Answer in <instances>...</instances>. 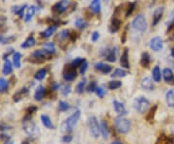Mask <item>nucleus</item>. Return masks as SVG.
I'll return each instance as SVG.
<instances>
[{
  "label": "nucleus",
  "instance_id": "0eeeda50",
  "mask_svg": "<svg viewBox=\"0 0 174 144\" xmlns=\"http://www.w3.org/2000/svg\"><path fill=\"white\" fill-rule=\"evenodd\" d=\"M70 3L69 0H61L52 7V11L55 14H63L69 8Z\"/></svg>",
  "mask_w": 174,
  "mask_h": 144
},
{
  "label": "nucleus",
  "instance_id": "f257e3e1",
  "mask_svg": "<svg viewBox=\"0 0 174 144\" xmlns=\"http://www.w3.org/2000/svg\"><path fill=\"white\" fill-rule=\"evenodd\" d=\"M80 117V110H76L75 113H73L69 118H67L61 125V132L62 133H70L72 132L74 127L76 125L77 121Z\"/></svg>",
  "mask_w": 174,
  "mask_h": 144
},
{
  "label": "nucleus",
  "instance_id": "ddd939ff",
  "mask_svg": "<svg viewBox=\"0 0 174 144\" xmlns=\"http://www.w3.org/2000/svg\"><path fill=\"white\" fill-rule=\"evenodd\" d=\"M141 87L143 88L144 90L147 91H152L154 89V83L153 81L150 77H144L141 81Z\"/></svg>",
  "mask_w": 174,
  "mask_h": 144
},
{
  "label": "nucleus",
  "instance_id": "a211bd4d",
  "mask_svg": "<svg viewBox=\"0 0 174 144\" xmlns=\"http://www.w3.org/2000/svg\"><path fill=\"white\" fill-rule=\"evenodd\" d=\"M56 29H57V25L50 26L49 28H46L45 31L41 32L40 35H41L42 38H50V37H51L54 34V32L56 31Z\"/></svg>",
  "mask_w": 174,
  "mask_h": 144
},
{
  "label": "nucleus",
  "instance_id": "473e14b6",
  "mask_svg": "<svg viewBox=\"0 0 174 144\" xmlns=\"http://www.w3.org/2000/svg\"><path fill=\"white\" fill-rule=\"evenodd\" d=\"M126 76H127V72L122 70V69H116L113 72V74L111 75V76L114 77V78H121V77H124Z\"/></svg>",
  "mask_w": 174,
  "mask_h": 144
},
{
  "label": "nucleus",
  "instance_id": "423d86ee",
  "mask_svg": "<svg viewBox=\"0 0 174 144\" xmlns=\"http://www.w3.org/2000/svg\"><path fill=\"white\" fill-rule=\"evenodd\" d=\"M133 27L139 32H145L148 27V24H147V21H146V19L144 18V15H137L136 19L133 21Z\"/></svg>",
  "mask_w": 174,
  "mask_h": 144
},
{
  "label": "nucleus",
  "instance_id": "72a5a7b5",
  "mask_svg": "<svg viewBox=\"0 0 174 144\" xmlns=\"http://www.w3.org/2000/svg\"><path fill=\"white\" fill-rule=\"evenodd\" d=\"M122 86V82L120 81H111L108 82V89L110 90H116L118 89V88H120Z\"/></svg>",
  "mask_w": 174,
  "mask_h": 144
},
{
  "label": "nucleus",
  "instance_id": "9b49d317",
  "mask_svg": "<svg viewBox=\"0 0 174 144\" xmlns=\"http://www.w3.org/2000/svg\"><path fill=\"white\" fill-rule=\"evenodd\" d=\"M120 64L121 66L125 69H129L130 68V61H129V50L126 47L124 50L123 53H122V56L120 59Z\"/></svg>",
  "mask_w": 174,
  "mask_h": 144
},
{
  "label": "nucleus",
  "instance_id": "a19ab883",
  "mask_svg": "<svg viewBox=\"0 0 174 144\" xmlns=\"http://www.w3.org/2000/svg\"><path fill=\"white\" fill-rule=\"evenodd\" d=\"M58 107L60 111H67L68 109H70V105L65 101H60L58 103Z\"/></svg>",
  "mask_w": 174,
  "mask_h": 144
},
{
  "label": "nucleus",
  "instance_id": "4be33fe9",
  "mask_svg": "<svg viewBox=\"0 0 174 144\" xmlns=\"http://www.w3.org/2000/svg\"><path fill=\"white\" fill-rule=\"evenodd\" d=\"M41 119H42L43 125H44L46 128H47V129H50V130H53V129H54V126H53V124H52V122H51V120H50V118L47 116V115L43 114V115L41 116Z\"/></svg>",
  "mask_w": 174,
  "mask_h": 144
},
{
  "label": "nucleus",
  "instance_id": "c03bdc74",
  "mask_svg": "<svg viewBox=\"0 0 174 144\" xmlns=\"http://www.w3.org/2000/svg\"><path fill=\"white\" fill-rule=\"evenodd\" d=\"M58 36H59V39L61 40V41H63V40H66L70 37V33H69L68 30H62Z\"/></svg>",
  "mask_w": 174,
  "mask_h": 144
},
{
  "label": "nucleus",
  "instance_id": "09e8293b",
  "mask_svg": "<svg viewBox=\"0 0 174 144\" xmlns=\"http://www.w3.org/2000/svg\"><path fill=\"white\" fill-rule=\"evenodd\" d=\"M25 8H26V5H23L22 7H20V9L19 11L15 13L20 18H23V15H24V10H25Z\"/></svg>",
  "mask_w": 174,
  "mask_h": 144
},
{
  "label": "nucleus",
  "instance_id": "58836bf2",
  "mask_svg": "<svg viewBox=\"0 0 174 144\" xmlns=\"http://www.w3.org/2000/svg\"><path fill=\"white\" fill-rule=\"evenodd\" d=\"M75 25L77 27V28H80V29H84L86 26H87V22L82 20V19H77L76 21H75Z\"/></svg>",
  "mask_w": 174,
  "mask_h": 144
},
{
  "label": "nucleus",
  "instance_id": "3c124183",
  "mask_svg": "<svg viewBox=\"0 0 174 144\" xmlns=\"http://www.w3.org/2000/svg\"><path fill=\"white\" fill-rule=\"evenodd\" d=\"M72 140H73V137H72V135H69V134L65 135V137H63V138H62V141L65 142V143H70Z\"/></svg>",
  "mask_w": 174,
  "mask_h": 144
},
{
  "label": "nucleus",
  "instance_id": "9d476101",
  "mask_svg": "<svg viewBox=\"0 0 174 144\" xmlns=\"http://www.w3.org/2000/svg\"><path fill=\"white\" fill-rule=\"evenodd\" d=\"M95 69L100 71L101 73L102 74H109L110 72H111L112 68L110 65H107V64H105V63H102V62H99V63H96L95 64Z\"/></svg>",
  "mask_w": 174,
  "mask_h": 144
},
{
  "label": "nucleus",
  "instance_id": "412c9836",
  "mask_svg": "<svg viewBox=\"0 0 174 144\" xmlns=\"http://www.w3.org/2000/svg\"><path fill=\"white\" fill-rule=\"evenodd\" d=\"M45 93H46V90L43 86H39L36 91H35V94H34V99L38 102H41L43 99H44V96H45Z\"/></svg>",
  "mask_w": 174,
  "mask_h": 144
},
{
  "label": "nucleus",
  "instance_id": "bb28decb",
  "mask_svg": "<svg viewBox=\"0 0 174 144\" xmlns=\"http://www.w3.org/2000/svg\"><path fill=\"white\" fill-rule=\"evenodd\" d=\"M32 56L35 58V59H41V60H45L47 56V52L46 50H35L33 53H32Z\"/></svg>",
  "mask_w": 174,
  "mask_h": 144
},
{
  "label": "nucleus",
  "instance_id": "79ce46f5",
  "mask_svg": "<svg viewBox=\"0 0 174 144\" xmlns=\"http://www.w3.org/2000/svg\"><path fill=\"white\" fill-rule=\"evenodd\" d=\"M83 62H84V59H82V58H80V57H77V58H76V59L72 62V64H71V67L74 68V69H76V68H77V67H80L81 64H82Z\"/></svg>",
  "mask_w": 174,
  "mask_h": 144
},
{
  "label": "nucleus",
  "instance_id": "603ef678",
  "mask_svg": "<svg viewBox=\"0 0 174 144\" xmlns=\"http://www.w3.org/2000/svg\"><path fill=\"white\" fill-rule=\"evenodd\" d=\"M99 37H100V34H99L98 31L93 32V34H92V41L93 42H97V40L99 39Z\"/></svg>",
  "mask_w": 174,
  "mask_h": 144
},
{
  "label": "nucleus",
  "instance_id": "6e6d98bb",
  "mask_svg": "<svg viewBox=\"0 0 174 144\" xmlns=\"http://www.w3.org/2000/svg\"><path fill=\"white\" fill-rule=\"evenodd\" d=\"M111 144H123V143L121 141H119V140H116V141H113Z\"/></svg>",
  "mask_w": 174,
  "mask_h": 144
},
{
  "label": "nucleus",
  "instance_id": "c9c22d12",
  "mask_svg": "<svg viewBox=\"0 0 174 144\" xmlns=\"http://www.w3.org/2000/svg\"><path fill=\"white\" fill-rule=\"evenodd\" d=\"M8 87H9L8 81L2 77L0 78V93H5L8 90Z\"/></svg>",
  "mask_w": 174,
  "mask_h": 144
},
{
  "label": "nucleus",
  "instance_id": "39448f33",
  "mask_svg": "<svg viewBox=\"0 0 174 144\" xmlns=\"http://www.w3.org/2000/svg\"><path fill=\"white\" fill-rule=\"evenodd\" d=\"M88 128H89V132L91 135L94 138H98L99 134L101 133V129L98 123V120L95 116H91L88 119Z\"/></svg>",
  "mask_w": 174,
  "mask_h": 144
},
{
  "label": "nucleus",
  "instance_id": "ea45409f",
  "mask_svg": "<svg viewBox=\"0 0 174 144\" xmlns=\"http://www.w3.org/2000/svg\"><path fill=\"white\" fill-rule=\"evenodd\" d=\"M85 84H86V79L83 78L82 81L76 85V92L78 94H82L84 91V88H85Z\"/></svg>",
  "mask_w": 174,
  "mask_h": 144
},
{
  "label": "nucleus",
  "instance_id": "052dcab7",
  "mask_svg": "<svg viewBox=\"0 0 174 144\" xmlns=\"http://www.w3.org/2000/svg\"><path fill=\"white\" fill-rule=\"evenodd\" d=\"M6 144H11V143H6Z\"/></svg>",
  "mask_w": 174,
  "mask_h": 144
},
{
  "label": "nucleus",
  "instance_id": "a878e982",
  "mask_svg": "<svg viewBox=\"0 0 174 144\" xmlns=\"http://www.w3.org/2000/svg\"><path fill=\"white\" fill-rule=\"evenodd\" d=\"M36 41L33 36H30L29 38H27V40L25 42H23L21 44V47L22 49H29V47H32L33 46H35Z\"/></svg>",
  "mask_w": 174,
  "mask_h": 144
},
{
  "label": "nucleus",
  "instance_id": "c85d7f7f",
  "mask_svg": "<svg viewBox=\"0 0 174 144\" xmlns=\"http://www.w3.org/2000/svg\"><path fill=\"white\" fill-rule=\"evenodd\" d=\"M150 64V56L147 52H143L141 55V59H140V65L143 68H147Z\"/></svg>",
  "mask_w": 174,
  "mask_h": 144
},
{
  "label": "nucleus",
  "instance_id": "393cba45",
  "mask_svg": "<svg viewBox=\"0 0 174 144\" xmlns=\"http://www.w3.org/2000/svg\"><path fill=\"white\" fill-rule=\"evenodd\" d=\"M152 76H153V79L156 82H161V81H162V74H161V70H160L159 66H156L153 69Z\"/></svg>",
  "mask_w": 174,
  "mask_h": 144
},
{
  "label": "nucleus",
  "instance_id": "8fccbe9b",
  "mask_svg": "<svg viewBox=\"0 0 174 144\" xmlns=\"http://www.w3.org/2000/svg\"><path fill=\"white\" fill-rule=\"evenodd\" d=\"M71 93V86L70 85H65V87L63 88L62 90V94L64 96H68Z\"/></svg>",
  "mask_w": 174,
  "mask_h": 144
},
{
  "label": "nucleus",
  "instance_id": "4c0bfd02",
  "mask_svg": "<svg viewBox=\"0 0 174 144\" xmlns=\"http://www.w3.org/2000/svg\"><path fill=\"white\" fill-rule=\"evenodd\" d=\"M156 111H157V106H154L151 109L149 110V113L146 115V120L149 122L153 121V119L155 117V114H156Z\"/></svg>",
  "mask_w": 174,
  "mask_h": 144
},
{
  "label": "nucleus",
  "instance_id": "a18cd8bd",
  "mask_svg": "<svg viewBox=\"0 0 174 144\" xmlns=\"http://www.w3.org/2000/svg\"><path fill=\"white\" fill-rule=\"evenodd\" d=\"M80 73L81 75H84L85 72H86V70L88 69V63H87L86 60H84V62L81 64V66H80Z\"/></svg>",
  "mask_w": 174,
  "mask_h": 144
},
{
  "label": "nucleus",
  "instance_id": "f03ea898",
  "mask_svg": "<svg viewBox=\"0 0 174 144\" xmlns=\"http://www.w3.org/2000/svg\"><path fill=\"white\" fill-rule=\"evenodd\" d=\"M114 125L116 130L120 133H127L131 129L130 120L125 117H117L114 120Z\"/></svg>",
  "mask_w": 174,
  "mask_h": 144
},
{
  "label": "nucleus",
  "instance_id": "13d9d810",
  "mask_svg": "<svg viewBox=\"0 0 174 144\" xmlns=\"http://www.w3.org/2000/svg\"><path fill=\"white\" fill-rule=\"evenodd\" d=\"M171 17H172V19H173V20H174V10H173V12H172V14H171Z\"/></svg>",
  "mask_w": 174,
  "mask_h": 144
},
{
  "label": "nucleus",
  "instance_id": "5fc2aeb1",
  "mask_svg": "<svg viewBox=\"0 0 174 144\" xmlns=\"http://www.w3.org/2000/svg\"><path fill=\"white\" fill-rule=\"evenodd\" d=\"M4 42H5V38H3L2 36H0V43L4 44Z\"/></svg>",
  "mask_w": 174,
  "mask_h": 144
},
{
  "label": "nucleus",
  "instance_id": "bf43d9fd",
  "mask_svg": "<svg viewBox=\"0 0 174 144\" xmlns=\"http://www.w3.org/2000/svg\"><path fill=\"white\" fill-rule=\"evenodd\" d=\"M22 144H29V143H28V142H27V141H24V142H23V143H22Z\"/></svg>",
  "mask_w": 174,
  "mask_h": 144
},
{
  "label": "nucleus",
  "instance_id": "7ed1b4c3",
  "mask_svg": "<svg viewBox=\"0 0 174 144\" xmlns=\"http://www.w3.org/2000/svg\"><path fill=\"white\" fill-rule=\"evenodd\" d=\"M133 107L136 108L139 113L144 114L150 107V102L144 97L137 98L133 101Z\"/></svg>",
  "mask_w": 174,
  "mask_h": 144
},
{
  "label": "nucleus",
  "instance_id": "6ab92c4d",
  "mask_svg": "<svg viewBox=\"0 0 174 144\" xmlns=\"http://www.w3.org/2000/svg\"><path fill=\"white\" fill-rule=\"evenodd\" d=\"M100 129H101V133L102 135V137L105 139H107L109 135V129H108V125L107 123L105 121V120H102L101 122V125H100Z\"/></svg>",
  "mask_w": 174,
  "mask_h": 144
},
{
  "label": "nucleus",
  "instance_id": "4d7b16f0",
  "mask_svg": "<svg viewBox=\"0 0 174 144\" xmlns=\"http://www.w3.org/2000/svg\"><path fill=\"white\" fill-rule=\"evenodd\" d=\"M171 55H172V57H174V47L171 50Z\"/></svg>",
  "mask_w": 174,
  "mask_h": 144
},
{
  "label": "nucleus",
  "instance_id": "b1692460",
  "mask_svg": "<svg viewBox=\"0 0 174 144\" xmlns=\"http://www.w3.org/2000/svg\"><path fill=\"white\" fill-rule=\"evenodd\" d=\"M90 9L94 14H99L101 12V1L100 0H93L90 5Z\"/></svg>",
  "mask_w": 174,
  "mask_h": 144
},
{
  "label": "nucleus",
  "instance_id": "5701e85b",
  "mask_svg": "<svg viewBox=\"0 0 174 144\" xmlns=\"http://www.w3.org/2000/svg\"><path fill=\"white\" fill-rule=\"evenodd\" d=\"M116 49H111V50H107V52L106 53L105 55V57L106 59L108 61V62H115L116 61Z\"/></svg>",
  "mask_w": 174,
  "mask_h": 144
},
{
  "label": "nucleus",
  "instance_id": "49530a36",
  "mask_svg": "<svg viewBox=\"0 0 174 144\" xmlns=\"http://www.w3.org/2000/svg\"><path fill=\"white\" fill-rule=\"evenodd\" d=\"M134 7H136V3H131L129 4V8H128V10H127V14H126V17H129V15H132L133 9H134Z\"/></svg>",
  "mask_w": 174,
  "mask_h": 144
},
{
  "label": "nucleus",
  "instance_id": "f3484780",
  "mask_svg": "<svg viewBox=\"0 0 174 144\" xmlns=\"http://www.w3.org/2000/svg\"><path fill=\"white\" fill-rule=\"evenodd\" d=\"M163 78H164V81L167 82V83H171V81H173L174 79V75H173V72L170 68H165L163 70Z\"/></svg>",
  "mask_w": 174,
  "mask_h": 144
},
{
  "label": "nucleus",
  "instance_id": "e433bc0d",
  "mask_svg": "<svg viewBox=\"0 0 174 144\" xmlns=\"http://www.w3.org/2000/svg\"><path fill=\"white\" fill-rule=\"evenodd\" d=\"M46 73H47L46 69H41V70H39L37 73L35 74V78L37 79V81H42V79H44V78L46 77Z\"/></svg>",
  "mask_w": 174,
  "mask_h": 144
},
{
  "label": "nucleus",
  "instance_id": "cd10ccee",
  "mask_svg": "<svg viewBox=\"0 0 174 144\" xmlns=\"http://www.w3.org/2000/svg\"><path fill=\"white\" fill-rule=\"evenodd\" d=\"M165 99H167V106L169 107H174V91L169 90L167 95H165Z\"/></svg>",
  "mask_w": 174,
  "mask_h": 144
},
{
  "label": "nucleus",
  "instance_id": "dca6fc26",
  "mask_svg": "<svg viewBox=\"0 0 174 144\" xmlns=\"http://www.w3.org/2000/svg\"><path fill=\"white\" fill-rule=\"evenodd\" d=\"M156 144H174V138L172 137H168V135L162 134L158 138Z\"/></svg>",
  "mask_w": 174,
  "mask_h": 144
},
{
  "label": "nucleus",
  "instance_id": "864d4df0",
  "mask_svg": "<svg viewBox=\"0 0 174 144\" xmlns=\"http://www.w3.org/2000/svg\"><path fill=\"white\" fill-rule=\"evenodd\" d=\"M37 110V107H34V106H31L28 109H27V114H32V113H34L35 111Z\"/></svg>",
  "mask_w": 174,
  "mask_h": 144
},
{
  "label": "nucleus",
  "instance_id": "f704fd0d",
  "mask_svg": "<svg viewBox=\"0 0 174 144\" xmlns=\"http://www.w3.org/2000/svg\"><path fill=\"white\" fill-rule=\"evenodd\" d=\"M20 59H21V54L20 52H15L13 55V63L14 66L20 68Z\"/></svg>",
  "mask_w": 174,
  "mask_h": 144
},
{
  "label": "nucleus",
  "instance_id": "f8f14e48",
  "mask_svg": "<svg viewBox=\"0 0 174 144\" xmlns=\"http://www.w3.org/2000/svg\"><path fill=\"white\" fill-rule=\"evenodd\" d=\"M77 74H76V71L71 67L70 69H68L66 72H64V74H63V77L66 81H73L74 79L76 77Z\"/></svg>",
  "mask_w": 174,
  "mask_h": 144
},
{
  "label": "nucleus",
  "instance_id": "1a4fd4ad",
  "mask_svg": "<svg viewBox=\"0 0 174 144\" xmlns=\"http://www.w3.org/2000/svg\"><path fill=\"white\" fill-rule=\"evenodd\" d=\"M163 11H164V8L162 6V7H159L157 8L155 10L154 14H153V25L156 26L158 23L160 22L161 19L163 18Z\"/></svg>",
  "mask_w": 174,
  "mask_h": 144
},
{
  "label": "nucleus",
  "instance_id": "c756f323",
  "mask_svg": "<svg viewBox=\"0 0 174 144\" xmlns=\"http://www.w3.org/2000/svg\"><path fill=\"white\" fill-rule=\"evenodd\" d=\"M36 13V7L35 6H30L27 8V12H26V15H25V18H24V21H29L31 19L33 18V15H35Z\"/></svg>",
  "mask_w": 174,
  "mask_h": 144
},
{
  "label": "nucleus",
  "instance_id": "2eb2a0df",
  "mask_svg": "<svg viewBox=\"0 0 174 144\" xmlns=\"http://www.w3.org/2000/svg\"><path fill=\"white\" fill-rule=\"evenodd\" d=\"M122 24V21L118 19H113L110 22V25H109V31L111 32V33H116V32L120 29Z\"/></svg>",
  "mask_w": 174,
  "mask_h": 144
},
{
  "label": "nucleus",
  "instance_id": "aec40b11",
  "mask_svg": "<svg viewBox=\"0 0 174 144\" xmlns=\"http://www.w3.org/2000/svg\"><path fill=\"white\" fill-rule=\"evenodd\" d=\"M27 94H28L27 88H22V89L19 90L17 93H15V94L13 96V99H14L15 102H19V101H20L21 99H23V97H25Z\"/></svg>",
  "mask_w": 174,
  "mask_h": 144
},
{
  "label": "nucleus",
  "instance_id": "37998d69",
  "mask_svg": "<svg viewBox=\"0 0 174 144\" xmlns=\"http://www.w3.org/2000/svg\"><path fill=\"white\" fill-rule=\"evenodd\" d=\"M95 93L97 94V96H98L99 98H104L105 95H106V90H105L102 87H97V88H96V91H95Z\"/></svg>",
  "mask_w": 174,
  "mask_h": 144
},
{
  "label": "nucleus",
  "instance_id": "4468645a",
  "mask_svg": "<svg viewBox=\"0 0 174 144\" xmlns=\"http://www.w3.org/2000/svg\"><path fill=\"white\" fill-rule=\"evenodd\" d=\"M112 103H113L114 110L116 111L118 114H126L127 110H126L125 106L123 105L122 103H120L119 101H117V100H113Z\"/></svg>",
  "mask_w": 174,
  "mask_h": 144
},
{
  "label": "nucleus",
  "instance_id": "20e7f679",
  "mask_svg": "<svg viewBox=\"0 0 174 144\" xmlns=\"http://www.w3.org/2000/svg\"><path fill=\"white\" fill-rule=\"evenodd\" d=\"M23 130L24 132L30 135V137H38L39 135V130L38 127L33 123L30 119H24L23 120Z\"/></svg>",
  "mask_w": 174,
  "mask_h": 144
},
{
  "label": "nucleus",
  "instance_id": "2f4dec72",
  "mask_svg": "<svg viewBox=\"0 0 174 144\" xmlns=\"http://www.w3.org/2000/svg\"><path fill=\"white\" fill-rule=\"evenodd\" d=\"M43 47H44V50H46L50 54H54L55 51H56V50H55V46L53 43H46Z\"/></svg>",
  "mask_w": 174,
  "mask_h": 144
},
{
  "label": "nucleus",
  "instance_id": "680f3d73",
  "mask_svg": "<svg viewBox=\"0 0 174 144\" xmlns=\"http://www.w3.org/2000/svg\"><path fill=\"white\" fill-rule=\"evenodd\" d=\"M3 1H6V0H3Z\"/></svg>",
  "mask_w": 174,
  "mask_h": 144
},
{
  "label": "nucleus",
  "instance_id": "7c9ffc66",
  "mask_svg": "<svg viewBox=\"0 0 174 144\" xmlns=\"http://www.w3.org/2000/svg\"><path fill=\"white\" fill-rule=\"evenodd\" d=\"M2 72H3V74L6 75V76L12 74V72H13V65H12V63L9 60H5Z\"/></svg>",
  "mask_w": 174,
  "mask_h": 144
},
{
  "label": "nucleus",
  "instance_id": "6e6552de",
  "mask_svg": "<svg viewBox=\"0 0 174 144\" xmlns=\"http://www.w3.org/2000/svg\"><path fill=\"white\" fill-rule=\"evenodd\" d=\"M150 47L154 51H160L163 47V41L161 37H154L151 41H150Z\"/></svg>",
  "mask_w": 174,
  "mask_h": 144
},
{
  "label": "nucleus",
  "instance_id": "de8ad7c7",
  "mask_svg": "<svg viewBox=\"0 0 174 144\" xmlns=\"http://www.w3.org/2000/svg\"><path fill=\"white\" fill-rule=\"evenodd\" d=\"M98 86L96 85V83H95L94 81H92L90 84H89V86L87 87V91L88 92H95L96 91V88H97Z\"/></svg>",
  "mask_w": 174,
  "mask_h": 144
}]
</instances>
